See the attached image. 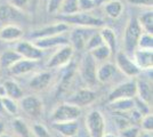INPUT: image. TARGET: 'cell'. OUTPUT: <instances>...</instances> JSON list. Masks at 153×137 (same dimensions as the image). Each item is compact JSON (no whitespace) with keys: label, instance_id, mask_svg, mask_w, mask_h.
Wrapping results in <instances>:
<instances>
[{"label":"cell","instance_id":"cell-34","mask_svg":"<svg viewBox=\"0 0 153 137\" xmlns=\"http://www.w3.org/2000/svg\"><path fill=\"white\" fill-rule=\"evenodd\" d=\"M102 45H104V42H103L101 34L100 33H93L89 38H88V40H87L85 48L88 52H90V50H93V49H95V48H97V47H100V46Z\"/></svg>","mask_w":153,"mask_h":137},{"label":"cell","instance_id":"cell-31","mask_svg":"<svg viewBox=\"0 0 153 137\" xmlns=\"http://www.w3.org/2000/svg\"><path fill=\"white\" fill-rule=\"evenodd\" d=\"M34 4H36V0H10V5H13L22 13L31 12Z\"/></svg>","mask_w":153,"mask_h":137},{"label":"cell","instance_id":"cell-40","mask_svg":"<svg viewBox=\"0 0 153 137\" xmlns=\"http://www.w3.org/2000/svg\"><path fill=\"white\" fill-rule=\"evenodd\" d=\"M120 131H121L122 137H138L140 130L136 126L130 124V126H128L127 128H125V129H122Z\"/></svg>","mask_w":153,"mask_h":137},{"label":"cell","instance_id":"cell-22","mask_svg":"<svg viewBox=\"0 0 153 137\" xmlns=\"http://www.w3.org/2000/svg\"><path fill=\"white\" fill-rule=\"evenodd\" d=\"M114 71L115 66L112 63H103L102 65H100L96 70V79H97V81L105 84L112 78V76L114 74Z\"/></svg>","mask_w":153,"mask_h":137},{"label":"cell","instance_id":"cell-3","mask_svg":"<svg viewBox=\"0 0 153 137\" xmlns=\"http://www.w3.org/2000/svg\"><path fill=\"white\" fill-rule=\"evenodd\" d=\"M81 114L80 107L76 105L65 103L58 105L53 111L51 119L53 122H65V121H76Z\"/></svg>","mask_w":153,"mask_h":137},{"label":"cell","instance_id":"cell-24","mask_svg":"<svg viewBox=\"0 0 153 137\" xmlns=\"http://www.w3.org/2000/svg\"><path fill=\"white\" fill-rule=\"evenodd\" d=\"M111 109L117 113H127L130 110L135 109L134 98H123L118 99L114 102H111Z\"/></svg>","mask_w":153,"mask_h":137},{"label":"cell","instance_id":"cell-32","mask_svg":"<svg viewBox=\"0 0 153 137\" xmlns=\"http://www.w3.org/2000/svg\"><path fill=\"white\" fill-rule=\"evenodd\" d=\"M76 12H79L78 0H63V4L59 9L61 15H70V14H74Z\"/></svg>","mask_w":153,"mask_h":137},{"label":"cell","instance_id":"cell-11","mask_svg":"<svg viewBox=\"0 0 153 137\" xmlns=\"http://www.w3.org/2000/svg\"><path fill=\"white\" fill-rule=\"evenodd\" d=\"M136 96V81H127L117 86L108 94V102H114L123 98H134Z\"/></svg>","mask_w":153,"mask_h":137},{"label":"cell","instance_id":"cell-14","mask_svg":"<svg viewBox=\"0 0 153 137\" xmlns=\"http://www.w3.org/2000/svg\"><path fill=\"white\" fill-rule=\"evenodd\" d=\"M23 34V30L16 24H7L0 29V40L2 41H17Z\"/></svg>","mask_w":153,"mask_h":137},{"label":"cell","instance_id":"cell-16","mask_svg":"<svg viewBox=\"0 0 153 137\" xmlns=\"http://www.w3.org/2000/svg\"><path fill=\"white\" fill-rule=\"evenodd\" d=\"M33 44L37 46L40 49H48L53 48L56 46H63L68 44V39H65L62 34L59 36H54V37H48V38H39L34 39Z\"/></svg>","mask_w":153,"mask_h":137},{"label":"cell","instance_id":"cell-20","mask_svg":"<svg viewBox=\"0 0 153 137\" xmlns=\"http://www.w3.org/2000/svg\"><path fill=\"white\" fill-rule=\"evenodd\" d=\"M51 80V74L49 72H41L36 74L30 81V87L31 89L37 91L45 90L46 88L49 86Z\"/></svg>","mask_w":153,"mask_h":137},{"label":"cell","instance_id":"cell-25","mask_svg":"<svg viewBox=\"0 0 153 137\" xmlns=\"http://www.w3.org/2000/svg\"><path fill=\"white\" fill-rule=\"evenodd\" d=\"M4 87L6 90V96L15 101H19L23 97V91L21 89L19 84L14 80H6L4 82Z\"/></svg>","mask_w":153,"mask_h":137},{"label":"cell","instance_id":"cell-27","mask_svg":"<svg viewBox=\"0 0 153 137\" xmlns=\"http://www.w3.org/2000/svg\"><path fill=\"white\" fill-rule=\"evenodd\" d=\"M21 59L22 57L15 50H8V52L2 53L0 55V69L8 70L15 62H17Z\"/></svg>","mask_w":153,"mask_h":137},{"label":"cell","instance_id":"cell-36","mask_svg":"<svg viewBox=\"0 0 153 137\" xmlns=\"http://www.w3.org/2000/svg\"><path fill=\"white\" fill-rule=\"evenodd\" d=\"M114 121H115L117 127H118L120 130L125 129V128H127L128 126H130V124H131V121H130L126 116H123V113H119V114H117V116L114 117Z\"/></svg>","mask_w":153,"mask_h":137},{"label":"cell","instance_id":"cell-10","mask_svg":"<svg viewBox=\"0 0 153 137\" xmlns=\"http://www.w3.org/2000/svg\"><path fill=\"white\" fill-rule=\"evenodd\" d=\"M69 30V25L63 22H57L54 24L42 26L36 29L31 32V37L33 39H39V38H48V37H54V36H59L63 34Z\"/></svg>","mask_w":153,"mask_h":137},{"label":"cell","instance_id":"cell-28","mask_svg":"<svg viewBox=\"0 0 153 137\" xmlns=\"http://www.w3.org/2000/svg\"><path fill=\"white\" fill-rule=\"evenodd\" d=\"M88 53L96 62H105L106 59H108V57L112 54L111 50L105 45L100 46V47H97V48H95V49H93V50H90Z\"/></svg>","mask_w":153,"mask_h":137},{"label":"cell","instance_id":"cell-44","mask_svg":"<svg viewBox=\"0 0 153 137\" xmlns=\"http://www.w3.org/2000/svg\"><path fill=\"white\" fill-rule=\"evenodd\" d=\"M4 131H5V124L2 120H0V135H2Z\"/></svg>","mask_w":153,"mask_h":137},{"label":"cell","instance_id":"cell-30","mask_svg":"<svg viewBox=\"0 0 153 137\" xmlns=\"http://www.w3.org/2000/svg\"><path fill=\"white\" fill-rule=\"evenodd\" d=\"M14 130L16 131V134L19 135L21 137H31V130L30 128L27 127V124L19 118L14 119L13 122H12Z\"/></svg>","mask_w":153,"mask_h":137},{"label":"cell","instance_id":"cell-17","mask_svg":"<svg viewBox=\"0 0 153 137\" xmlns=\"http://www.w3.org/2000/svg\"><path fill=\"white\" fill-rule=\"evenodd\" d=\"M53 128L64 137H74L79 131V124L76 121L53 122Z\"/></svg>","mask_w":153,"mask_h":137},{"label":"cell","instance_id":"cell-4","mask_svg":"<svg viewBox=\"0 0 153 137\" xmlns=\"http://www.w3.org/2000/svg\"><path fill=\"white\" fill-rule=\"evenodd\" d=\"M86 128L90 137H102L105 133V120L103 114L97 110H93L86 118Z\"/></svg>","mask_w":153,"mask_h":137},{"label":"cell","instance_id":"cell-1","mask_svg":"<svg viewBox=\"0 0 153 137\" xmlns=\"http://www.w3.org/2000/svg\"><path fill=\"white\" fill-rule=\"evenodd\" d=\"M59 22H63L65 24L76 25L78 27H102L104 25L103 21L88 12H76L70 15H59Z\"/></svg>","mask_w":153,"mask_h":137},{"label":"cell","instance_id":"cell-8","mask_svg":"<svg viewBox=\"0 0 153 137\" xmlns=\"http://www.w3.org/2000/svg\"><path fill=\"white\" fill-rule=\"evenodd\" d=\"M21 107L22 110L25 112L27 116H30L31 118H40L42 116L44 112V104L42 101L37 96H25L22 97L21 99Z\"/></svg>","mask_w":153,"mask_h":137},{"label":"cell","instance_id":"cell-2","mask_svg":"<svg viewBox=\"0 0 153 137\" xmlns=\"http://www.w3.org/2000/svg\"><path fill=\"white\" fill-rule=\"evenodd\" d=\"M142 33H143V30L136 17H133L128 21L125 29V33H123V44H125L126 52L133 54L137 49V44Z\"/></svg>","mask_w":153,"mask_h":137},{"label":"cell","instance_id":"cell-12","mask_svg":"<svg viewBox=\"0 0 153 137\" xmlns=\"http://www.w3.org/2000/svg\"><path fill=\"white\" fill-rule=\"evenodd\" d=\"M95 98L96 93L94 90H91L90 88H81L68 99V103L80 107V106H87L91 104L95 101Z\"/></svg>","mask_w":153,"mask_h":137},{"label":"cell","instance_id":"cell-21","mask_svg":"<svg viewBox=\"0 0 153 137\" xmlns=\"http://www.w3.org/2000/svg\"><path fill=\"white\" fill-rule=\"evenodd\" d=\"M21 14H22V12H19L17 8H15L10 4L0 6V21L1 22L17 21L21 17Z\"/></svg>","mask_w":153,"mask_h":137},{"label":"cell","instance_id":"cell-41","mask_svg":"<svg viewBox=\"0 0 153 137\" xmlns=\"http://www.w3.org/2000/svg\"><path fill=\"white\" fill-rule=\"evenodd\" d=\"M33 133H34L36 136L38 137H51V134L48 133V130L46 129V127H44L42 124L33 126Z\"/></svg>","mask_w":153,"mask_h":137},{"label":"cell","instance_id":"cell-43","mask_svg":"<svg viewBox=\"0 0 153 137\" xmlns=\"http://www.w3.org/2000/svg\"><path fill=\"white\" fill-rule=\"evenodd\" d=\"M138 137H152V131H140V135Z\"/></svg>","mask_w":153,"mask_h":137},{"label":"cell","instance_id":"cell-45","mask_svg":"<svg viewBox=\"0 0 153 137\" xmlns=\"http://www.w3.org/2000/svg\"><path fill=\"white\" fill-rule=\"evenodd\" d=\"M102 137H117L113 133H104Z\"/></svg>","mask_w":153,"mask_h":137},{"label":"cell","instance_id":"cell-35","mask_svg":"<svg viewBox=\"0 0 153 137\" xmlns=\"http://www.w3.org/2000/svg\"><path fill=\"white\" fill-rule=\"evenodd\" d=\"M137 48L140 49H152L153 48V37L150 33L143 32L140 36L138 44H137Z\"/></svg>","mask_w":153,"mask_h":137},{"label":"cell","instance_id":"cell-29","mask_svg":"<svg viewBox=\"0 0 153 137\" xmlns=\"http://www.w3.org/2000/svg\"><path fill=\"white\" fill-rule=\"evenodd\" d=\"M137 21H138V23H140L143 32L152 34L153 33V13L152 12H147V13L143 14L140 19H137Z\"/></svg>","mask_w":153,"mask_h":137},{"label":"cell","instance_id":"cell-39","mask_svg":"<svg viewBox=\"0 0 153 137\" xmlns=\"http://www.w3.org/2000/svg\"><path fill=\"white\" fill-rule=\"evenodd\" d=\"M62 4H63V0H47V13H58L59 9H61Z\"/></svg>","mask_w":153,"mask_h":137},{"label":"cell","instance_id":"cell-18","mask_svg":"<svg viewBox=\"0 0 153 137\" xmlns=\"http://www.w3.org/2000/svg\"><path fill=\"white\" fill-rule=\"evenodd\" d=\"M34 66H36V64L33 61L21 59L17 62H15L8 70H9L12 76H22V74L31 72L34 69Z\"/></svg>","mask_w":153,"mask_h":137},{"label":"cell","instance_id":"cell-15","mask_svg":"<svg viewBox=\"0 0 153 137\" xmlns=\"http://www.w3.org/2000/svg\"><path fill=\"white\" fill-rule=\"evenodd\" d=\"M87 29L89 27H78L73 32L71 33L70 40L72 42V47L76 49H82L86 47V42L90 36L94 32H88Z\"/></svg>","mask_w":153,"mask_h":137},{"label":"cell","instance_id":"cell-19","mask_svg":"<svg viewBox=\"0 0 153 137\" xmlns=\"http://www.w3.org/2000/svg\"><path fill=\"white\" fill-rule=\"evenodd\" d=\"M136 96L145 102L146 104L152 103V87L145 80L136 81Z\"/></svg>","mask_w":153,"mask_h":137},{"label":"cell","instance_id":"cell-26","mask_svg":"<svg viewBox=\"0 0 153 137\" xmlns=\"http://www.w3.org/2000/svg\"><path fill=\"white\" fill-rule=\"evenodd\" d=\"M101 37L104 42V45L108 47V49L111 50V53H113L115 50V46H117V37H115V32L110 29V27H102L101 30Z\"/></svg>","mask_w":153,"mask_h":137},{"label":"cell","instance_id":"cell-13","mask_svg":"<svg viewBox=\"0 0 153 137\" xmlns=\"http://www.w3.org/2000/svg\"><path fill=\"white\" fill-rule=\"evenodd\" d=\"M134 62L138 66L140 71L142 70H152L153 61H152V49H140L137 48L134 53Z\"/></svg>","mask_w":153,"mask_h":137},{"label":"cell","instance_id":"cell-33","mask_svg":"<svg viewBox=\"0 0 153 137\" xmlns=\"http://www.w3.org/2000/svg\"><path fill=\"white\" fill-rule=\"evenodd\" d=\"M1 102H2V107H4V111L8 113V114H16L19 111V105L16 103L15 99H12L9 97H2L1 98Z\"/></svg>","mask_w":153,"mask_h":137},{"label":"cell","instance_id":"cell-47","mask_svg":"<svg viewBox=\"0 0 153 137\" xmlns=\"http://www.w3.org/2000/svg\"><path fill=\"white\" fill-rule=\"evenodd\" d=\"M0 137H13V136H12V135H8V134H5V133H4L2 135H0Z\"/></svg>","mask_w":153,"mask_h":137},{"label":"cell","instance_id":"cell-38","mask_svg":"<svg viewBox=\"0 0 153 137\" xmlns=\"http://www.w3.org/2000/svg\"><path fill=\"white\" fill-rule=\"evenodd\" d=\"M96 7L95 0H78L79 12H89Z\"/></svg>","mask_w":153,"mask_h":137},{"label":"cell","instance_id":"cell-23","mask_svg":"<svg viewBox=\"0 0 153 137\" xmlns=\"http://www.w3.org/2000/svg\"><path fill=\"white\" fill-rule=\"evenodd\" d=\"M104 10L108 17L118 19L120 17L123 10V5L120 0H108L104 4Z\"/></svg>","mask_w":153,"mask_h":137},{"label":"cell","instance_id":"cell-6","mask_svg":"<svg viewBox=\"0 0 153 137\" xmlns=\"http://www.w3.org/2000/svg\"><path fill=\"white\" fill-rule=\"evenodd\" d=\"M73 53H74V48L69 44L61 46V48L57 49L55 52V54L51 57V59L48 61L47 66L51 67V69L65 66L66 64L70 63L71 59L73 56Z\"/></svg>","mask_w":153,"mask_h":137},{"label":"cell","instance_id":"cell-7","mask_svg":"<svg viewBox=\"0 0 153 137\" xmlns=\"http://www.w3.org/2000/svg\"><path fill=\"white\" fill-rule=\"evenodd\" d=\"M115 64L120 71L129 78H135L140 74V70L135 64V62L128 56L126 53L119 52L115 55Z\"/></svg>","mask_w":153,"mask_h":137},{"label":"cell","instance_id":"cell-9","mask_svg":"<svg viewBox=\"0 0 153 137\" xmlns=\"http://www.w3.org/2000/svg\"><path fill=\"white\" fill-rule=\"evenodd\" d=\"M15 52L19 54L22 59H29V61H38L42 57L44 53L42 49L38 48L33 42L29 41H19L15 46Z\"/></svg>","mask_w":153,"mask_h":137},{"label":"cell","instance_id":"cell-46","mask_svg":"<svg viewBox=\"0 0 153 137\" xmlns=\"http://www.w3.org/2000/svg\"><path fill=\"white\" fill-rule=\"evenodd\" d=\"M4 107H2V102H1V97H0V113H4Z\"/></svg>","mask_w":153,"mask_h":137},{"label":"cell","instance_id":"cell-5","mask_svg":"<svg viewBox=\"0 0 153 137\" xmlns=\"http://www.w3.org/2000/svg\"><path fill=\"white\" fill-rule=\"evenodd\" d=\"M96 70H97V62L88 53L82 59L80 64V76L83 79V81L88 85V87H93L97 82Z\"/></svg>","mask_w":153,"mask_h":137},{"label":"cell","instance_id":"cell-42","mask_svg":"<svg viewBox=\"0 0 153 137\" xmlns=\"http://www.w3.org/2000/svg\"><path fill=\"white\" fill-rule=\"evenodd\" d=\"M128 2L135 6L147 7V8H152L153 5V0H128Z\"/></svg>","mask_w":153,"mask_h":137},{"label":"cell","instance_id":"cell-37","mask_svg":"<svg viewBox=\"0 0 153 137\" xmlns=\"http://www.w3.org/2000/svg\"><path fill=\"white\" fill-rule=\"evenodd\" d=\"M140 124L143 130L145 131H152L153 130V116L152 113H149L143 116L140 119Z\"/></svg>","mask_w":153,"mask_h":137}]
</instances>
